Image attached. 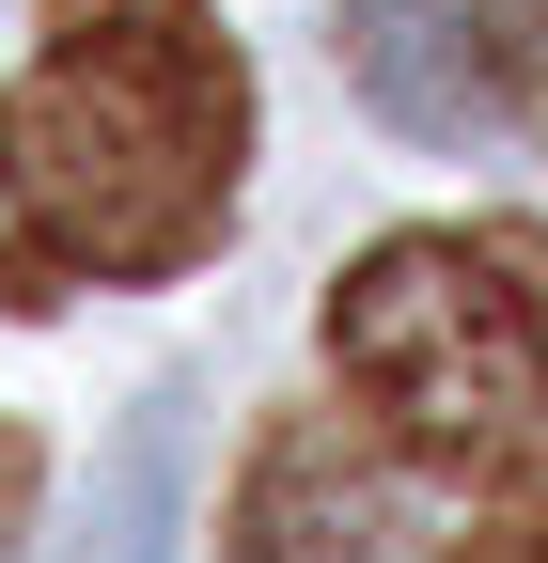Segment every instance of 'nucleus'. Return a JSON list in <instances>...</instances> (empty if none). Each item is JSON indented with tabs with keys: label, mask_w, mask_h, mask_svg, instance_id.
<instances>
[{
	"label": "nucleus",
	"mask_w": 548,
	"mask_h": 563,
	"mask_svg": "<svg viewBox=\"0 0 548 563\" xmlns=\"http://www.w3.org/2000/svg\"><path fill=\"white\" fill-rule=\"evenodd\" d=\"M251 157V63L204 0H47L17 95V251L0 298L63 282H173L220 251Z\"/></svg>",
	"instance_id": "f257e3e1"
},
{
	"label": "nucleus",
	"mask_w": 548,
	"mask_h": 563,
	"mask_svg": "<svg viewBox=\"0 0 548 563\" xmlns=\"http://www.w3.org/2000/svg\"><path fill=\"white\" fill-rule=\"evenodd\" d=\"M329 361L454 485L548 470V298L502 235H376L329 282Z\"/></svg>",
	"instance_id": "f03ea898"
},
{
	"label": "nucleus",
	"mask_w": 548,
	"mask_h": 563,
	"mask_svg": "<svg viewBox=\"0 0 548 563\" xmlns=\"http://www.w3.org/2000/svg\"><path fill=\"white\" fill-rule=\"evenodd\" d=\"M220 563H392V470L361 454L346 407H283L235 470Z\"/></svg>",
	"instance_id": "7ed1b4c3"
},
{
	"label": "nucleus",
	"mask_w": 548,
	"mask_h": 563,
	"mask_svg": "<svg viewBox=\"0 0 548 563\" xmlns=\"http://www.w3.org/2000/svg\"><path fill=\"white\" fill-rule=\"evenodd\" d=\"M346 79H361L407 141H470V125L502 110L486 0H346Z\"/></svg>",
	"instance_id": "20e7f679"
},
{
	"label": "nucleus",
	"mask_w": 548,
	"mask_h": 563,
	"mask_svg": "<svg viewBox=\"0 0 548 563\" xmlns=\"http://www.w3.org/2000/svg\"><path fill=\"white\" fill-rule=\"evenodd\" d=\"M486 63H502V110L548 141V0H486Z\"/></svg>",
	"instance_id": "39448f33"
},
{
	"label": "nucleus",
	"mask_w": 548,
	"mask_h": 563,
	"mask_svg": "<svg viewBox=\"0 0 548 563\" xmlns=\"http://www.w3.org/2000/svg\"><path fill=\"white\" fill-rule=\"evenodd\" d=\"M32 485H47V454H32V422H0V532L32 517Z\"/></svg>",
	"instance_id": "423d86ee"
},
{
	"label": "nucleus",
	"mask_w": 548,
	"mask_h": 563,
	"mask_svg": "<svg viewBox=\"0 0 548 563\" xmlns=\"http://www.w3.org/2000/svg\"><path fill=\"white\" fill-rule=\"evenodd\" d=\"M454 563H548V517H502V532H470Z\"/></svg>",
	"instance_id": "0eeeda50"
}]
</instances>
